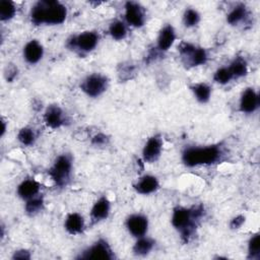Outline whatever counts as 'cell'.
Wrapping results in <instances>:
<instances>
[{
    "label": "cell",
    "instance_id": "1",
    "mask_svg": "<svg viewBox=\"0 0 260 260\" xmlns=\"http://www.w3.org/2000/svg\"><path fill=\"white\" fill-rule=\"evenodd\" d=\"M67 17L66 7L59 1L42 0L37 2L30 10L31 22L39 24H61Z\"/></svg>",
    "mask_w": 260,
    "mask_h": 260
},
{
    "label": "cell",
    "instance_id": "2",
    "mask_svg": "<svg viewBox=\"0 0 260 260\" xmlns=\"http://www.w3.org/2000/svg\"><path fill=\"white\" fill-rule=\"evenodd\" d=\"M202 206H194L187 208L184 206H177L172 214V224L180 233L182 240L187 243L192 237L199 219L203 215Z\"/></svg>",
    "mask_w": 260,
    "mask_h": 260
},
{
    "label": "cell",
    "instance_id": "3",
    "mask_svg": "<svg viewBox=\"0 0 260 260\" xmlns=\"http://www.w3.org/2000/svg\"><path fill=\"white\" fill-rule=\"evenodd\" d=\"M221 148L218 145L191 146L185 148L182 153V161L185 166L193 168L202 165H211L220 159Z\"/></svg>",
    "mask_w": 260,
    "mask_h": 260
},
{
    "label": "cell",
    "instance_id": "4",
    "mask_svg": "<svg viewBox=\"0 0 260 260\" xmlns=\"http://www.w3.org/2000/svg\"><path fill=\"white\" fill-rule=\"evenodd\" d=\"M72 160L68 154L59 155L49 170L51 179L58 187L66 186L70 181Z\"/></svg>",
    "mask_w": 260,
    "mask_h": 260
},
{
    "label": "cell",
    "instance_id": "5",
    "mask_svg": "<svg viewBox=\"0 0 260 260\" xmlns=\"http://www.w3.org/2000/svg\"><path fill=\"white\" fill-rule=\"evenodd\" d=\"M100 40L99 35L95 31H83L78 35L72 36L67 40V47L80 54H86L91 52L98 45Z\"/></svg>",
    "mask_w": 260,
    "mask_h": 260
},
{
    "label": "cell",
    "instance_id": "6",
    "mask_svg": "<svg viewBox=\"0 0 260 260\" xmlns=\"http://www.w3.org/2000/svg\"><path fill=\"white\" fill-rule=\"evenodd\" d=\"M179 53L182 60L186 65L189 66H200L207 61V52L205 49L196 47L193 44L183 42L179 46Z\"/></svg>",
    "mask_w": 260,
    "mask_h": 260
},
{
    "label": "cell",
    "instance_id": "7",
    "mask_svg": "<svg viewBox=\"0 0 260 260\" xmlns=\"http://www.w3.org/2000/svg\"><path fill=\"white\" fill-rule=\"evenodd\" d=\"M108 84L109 79L107 76L101 73H91L81 81L80 88L87 96L96 98L107 90Z\"/></svg>",
    "mask_w": 260,
    "mask_h": 260
},
{
    "label": "cell",
    "instance_id": "8",
    "mask_svg": "<svg viewBox=\"0 0 260 260\" xmlns=\"http://www.w3.org/2000/svg\"><path fill=\"white\" fill-rule=\"evenodd\" d=\"M81 259H100V260H112L115 258L114 252L106 240L100 239L87 249H85L79 256Z\"/></svg>",
    "mask_w": 260,
    "mask_h": 260
},
{
    "label": "cell",
    "instance_id": "9",
    "mask_svg": "<svg viewBox=\"0 0 260 260\" xmlns=\"http://www.w3.org/2000/svg\"><path fill=\"white\" fill-rule=\"evenodd\" d=\"M126 22L133 27H141L145 22L144 8L137 2L128 1L125 3Z\"/></svg>",
    "mask_w": 260,
    "mask_h": 260
},
{
    "label": "cell",
    "instance_id": "10",
    "mask_svg": "<svg viewBox=\"0 0 260 260\" xmlns=\"http://www.w3.org/2000/svg\"><path fill=\"white\" fill-rule=\"evenodd\" d=\"M126 228L133 237H143L148 230V219L145 215L140 213L131 214L126 219Z\"/></svg>",
    "mask_w": 260,
    "mask_h": 260
},
{
    "label": "cell",
    "instance_id": "11",
    "mask_svg": "<svg viewBox=\"0 0 260 260\" xmlns=\"http://www.w3.org/2000/svg\"><path fill=\"white\" fill-rule=\"evenodd\" d=\"M259 105H260L259 94L254 88L248 87L242 92L240 98V104H239V108L242 113H245V114L254 113L259 108Z\"/></svg>",
    "mask_w": 260,
    "mask_h": 260
},
{
    "label": "cell",
    "instance_id": "12",
    "mask_svg": "<svg viewBox=\"0 0 260 260\" xmlns=\"http://www.w3.org/2000/svg\"><path fill=\"white\" fill-rule=\"evenodd\" d=\"M162 150V140L159 135H153L143 146L142 157L147 162H153L158 159Z\"/></svg>",
    "mask_w": 260,
    "mask_h": 260
},
{
    "label": "cell",
    "instance_id": "13",
    "mask_svg": "<svg viewBox=\"0 0 260 260\" xmlns=\"http://www.w3.org/2000/svg\"><path fill=\"white\" fill-rule=\"evenodd\" d=\"M45 124L52 129H58L65 124L66 118L63 110L58 105H50L44 113Z\"/></svg>",
    "mask_w": 260,
    "mask_h": 260
},
{
    "label": "cell",
    "instance_id": "14",
    "mask_svg": "<svg viewBox=\"0 0 260 260\" xmlns=\"http://www.w3.org/2000/svg\"><path fill=\"white\" fill-rule=\"evenodd\" d=\"M110 210H111V203L109 199L106 196L100 197L94 202V204L90 209L89 216H90L91 222L96 223L106 219L110 214Z\"/></svg>",
    "mask_w": 260,
    "mask_h": 260
},
{
    "label": "cell",
    "instance_id": "15",
    "mask_svg": "<svg viewBox=\"0 0 260 260\" xmlns=\"http://www.w3.org/2000/svg\"><path fill=\"white\" fill-rule=\"evenodd\" d=\"M23 58L28 64H37L44 55V48L37 40H31L23 47Z\"/></svg>",
    "mask_w": 260,
    "mask_h": 260
},
{
    "label": "cell",
    "instance_id": "16",
    "mask_svg": "<svg viewBox=\"0 0 260 260\" xmlns=\"http://www.w3.org/2000/svg\"><path fill=\"white\" fill-rule=\"evenodd\" d=\"M176 41V31L171 24L165 25L158 34L156 40V48L160 52L168 51Z\"/></svg>",
    "mask_w": 260,
    "mask_h": 260
},
{
    "label": "cell",
    "instance_id": "17",
    "mask_svg": "<svg viewBox=\"0 0 260 260\" xmlns=\"http://www.w3.org/2000/svg\"><path fill=\"white\" fill-rule=\"evenodd\" d=\"M133 187L136 190V192H138L139 194L148 195V194L155 192L158 189L159 183H158V180L156 179V177L151 176V175H145V176L141 177L133 185Z\"/></svg>",
    "mask_w": 260,
    "mask_h": 260
},
{
    "label": "cell",
    "instance_id": "18",
    "mask_svg": "<svg viewBox=\"0 0 260 260\" xmlns=\"http://www.w3.org/2000/svg\"><path fill=\"white\" fill-rule=\"evenodd\" d=\"M85 226L84 218L78 212L69 213L64 221V228L70 235H79L83 232Z\"/></svg>",
    "mask_w": 260,
    "mask_h": 260
},
{
    "label": "cell",
    "instance_id": "19",
    "mask_svg": "<svg viewBox=\"0 0 260 260\" xmlns=\"http://www.w3.org/2000/svg\"><path fill=\"white\" fill-rule=\"evenodd\" d=\"M40 188H41V185L39 182H37L34 179H26V180H23L17 186L16 192L21 199L28 200L39 194Z\"/></svg>",
    "mask_w": 260,
    "mask_h": 260
},
{
    "label": "cell",
    "instance_id": "20",
    "mask_svg": "<svg viewBox=\"0 0 260 260\" xmlns=\"http://www.w3.org/2000/svg\"><path fill=\"white\" fill-rule=\"evenodd\" d=\"M154 247V242L152 239L148 238V237H140L137 238V241L135 242L132 251L133 254L135 256H139V257H143L146 256L150 253V251L153 249Z\"/></svg>",
    "mask_w": 260,
    "mask_h": 260
},
{
    "label": "cell",
    "instance_id": "21",
    "mask_svg": "<svg viewBox=\"0 0 260 260\" xmlns=\"http://www.w3.org/2000/svg\"><path fill=\"white\" fill-rule=\"evenodd\" d=\"M234 79H238L241 77H244L248 73V65L244 58L237 57L235 58L230 66H228Z\"/></svg>",
    "mask_w": 260,
    "mask_h": 260
},
{
    "label": "cell",
    "instance_id": "22",
    "mask_svg": "<svg viewBox=\"0 0 260 260\" xmlns=\"http://www.w3.org/2000/svg\"><path fill=\"white\" fill-rule=\"evenodd\" d=\"M191 90L199 103L205 104L209 101L211 95V87L204 82L195 83L191 86Z\"/></svg>",
    "mask_w": 260,
    "mask_h": 260
},
{
    "label": "cell",
    "instance_id": "23",
    "mask_svg": "<svg viewBox=\"0 0 260 260\" xmlns=\"http://www.w3.org/2000/svg\"><path fill=\"white\" fill-rule=\"evenodd\" d=\"M247 15H248V13H247V8L245 7V5L244 4H239V5L235 6L228 13L226 21L232 25H237L240 22H242L243 20H245Z\"/></svg>",
    "mask_w": 260,
    "mask_h": 260
},
{
    "label": "cell",
    "instance_id": "24",
    "mask_svg": "<svg viewBox=\"0 0 260 260\" xmlns=\"http://www.w3.org/2000/svg\"><path fill=\"white\" fill-rule=\"evenodd\" d=\"M109 34L114 40H124L127 36V26L123 21L115 20L109 26Z\"/></svg>",
    "mask_w": 260,
    "mask_h": 260
},
{
    "label": "cell",
    "instance_id": "25",
    "mask_svg": "<svg viewBox=\"0 0 260 260\" xmlns=\"http://www.w3.org/2000/svg\"><path fill=\"white\" fill-rule=\"evenodd\" d=\"M44 208V198L41 196H35L28 200L24 205V210L28 215H36Z\"/></svg>",
    "mask_w": 260,
    "mask_h": 260
},
{
    "label": "cell",
    "instance_id": "26",
    "mask_svg": "<svg viewBox=\"0 0 260 260\" xmlns=\"http://www.w3.org/2000/svg\"><path fill=\"white\" fill-rule=\"evenodd\" d=\"M15 13H16V8L13 2L8 0H2L0 2V19L2 21H7L12 19Z\"/></svg>",
    "mask_w": 260,
    "mask_h": 260
},
{
    "label": "cell",
    "instance_id": "27",
    "mask_svg": "<svg viewBox=\"0 0 260 260\" xmlns=\"http://www.w3.org/2000/svg\"><path fill=\"white\" fill-rule=\"evenodd\" d=\"M17 140L25 146L32 145L36 141V133L30 127H23L17 133Z\"/></svg>",
    "mask_w": 260,
    "mask_h": 260
},
{
    "label": "cell",
    "instance_id": "28",
    "mask_svg": "<svg viewBox=\"0 0 260 260\" xmlns=\"http://www.w3.org/2000/svg\"><path fill=\"white\" fill-rule=\"evenodd\" d=\"M260 258V237L258 234L252 236L248 242V259L258 260Z\"/></svg>",
    "mask_w": 260,
    "mask_h": 260
},
{
    "label": "cell",
    "instance_id": "29",
    "mask_svg": "<svg viewBox=\"0 0 260 260\" xmlns=\"http://www.w3.org/2000/svg\"><path fill=\"white\" fill-rule=\"evenodd\" d=\"M200 21V14L193 8H188L183 14V23L186 27H193Z\"/></svg>",
    "mask_w": 260,
    "mask_h": 260
},
{
    "label": "cell",
    "instance_id": "30",
    "mask_svg": "<svg viewBox=\"0 0 260 260\" xmlns=\"http://www.w3.org/2000/svg\"><path fill=\"white\" fill-rule=\"evenodd\" d=\"M232 79H234V78H233V75L228 66L218 68L213 74V80L219 84H226Z\"/></svg>",
    "mask_w": 260,
    "mask_h": 260
},
{
    "label": "cell",
    "instance_id": "31",
    "mask_svg": "<svg viewBox=\"0 0 260 260\" xmlns=\"http://www.w3.org/2000/svg\"><path fill=\"white\" fill-rule=\"evenodd\" d=\"M108 141H109L108 136L103 133H98L91 138V143L93 145H105L108 143Z\"/></svg>",
    "mask_w": 260,
    "mask_h": 260
},
{
    "label": "cell",
    "instance_id": "32",
    "mask_svg": "<svg viewBox=\"0 0 260 260\" xmlns=\"http://www.w3.org/2000/svg\"><path fill=\"white\" fill-rule=\"evenodd\" d=\"M17 75V68L13 65H8L6 67V70H5V73H4V76L6 78L7 81H12Z\"/></svg>",
    "mask_w": 260,
    "mask_h": 260
},
{
    "label": "cell",
    "instance_id": "33",
    "mask_svg": "<svg viewBox=\"0 0 260 260\" xmlns=\"http://www.w3.org/2000/svg\"><path fill=\"white\" fill-rule=\"evenodd\" d=\"M12 259L27 260V259H30V253H29V251H27V250H25V249L17 250V251H15V252L13 253Z\"/></svg>",
    "mask_w": 260,
    "mask_h": 260
},
{
    "label": "cell",
    "instance_id": "34",
    "mask_svg": "<svg viewBox=\"0 0 260 260\" xmlns=\"http://www.w3.org/2000/svg\"><path fill=\"white\" fill-rule=\"evenodd\" d=\"M244 222H245V216H243V215H238V216L234 217V218L231 220V222H230V228H231L232 230L240 229V228L243 225Z\"/></svg>",
    "mask_w": 260,
    "mask_h": 260
},
{
    "label": "cell",
    "instance_id": "35",
    "mask_svg": "<svg viewBox=\"0 0 260 260\" xmlns=\"http://www.w3.org/2000/svg\"><path fill=\"white\" fill-rule=\"evenodd\" d=\"M5 130H6V126H5V122L2 121V129H1V136L4 135L5 133Z\"/></svg>",
    "mask_w": 260,
    "mask_h": 260
}]
</instances>
